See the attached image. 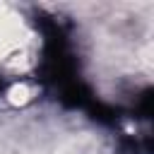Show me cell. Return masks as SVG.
Masks as SVG:
<instances>
[{"mask_svg": "<svg viewBox=\"0 0 154 154\" xmlns=\"http://www.w3.org/2000/svg\"><path fill=\"white\" fill-rule=\"evenodd\" d=\"M34 96H36V91H34V87L29 82H14V84H10L5 89V101L10 106H14V108H24L26 103L34 101Z\"/></svg>", "mask_w": 154, "mask_h": 154, "instance_id": "6da1fadb", "label": "cell"}]
</instances>
